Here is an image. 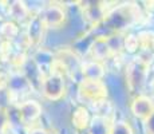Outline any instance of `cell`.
Segmentation results:
<instances>
[{
	"instance_id": "obj_7",
	"label": "cell",
	"mask_w": 154,
	"mask_h": 134,
	"mask_svg": "<svg viewBox=\"0 0 154 134\" xmlns=\"http://www.w3.org/2000/svg\"><path fill=\"white\" fill-rule=\"evenodd\" d=\"M131 111L135 117L141 120H147L154 113V103L150 98L145 95H138L131 103Z\"/></svg>"
},
{
	"instance_id": "obj_4",
	"label": "cell",
	"mask_w": 154,
	"mask_h": 134,
	"mask_svg": "<svg viewBox=\"0 0 154 134\" xmlns=\"http://www.w3.org/2000/svg\"><path fill=\"white\" fill-rule=\"evenodd\" d=\"M42 91L50 101H58L64 94V78L60 73L51 71L42 82Z\"/></svg>"
},
{
	"instance_id": "obj_12",
	"label": "cell",
	"mask_w": 154,
	"mask_h": 134,
	"mask_svg": "<svg viewBox=\"0 0 154 134\" xmlns=\"http://www.w3.org/2000/svg\"><path fill=\"white\" fill-rule=\"evenodd\" d=\"M91 52H93L95 59H106L111 55V50L109 47V43L106 40V38H98L94 42L93 47H91Z\"/></svg>"
},
{
	"instance_id": "obj_18",
	"label": "cell",
	"mask_w": 154,
	"mask_h": 134,
	"mask_svg": "<svg viewBox=\"0 0 154 134\" xmlns=\"http://www.w3.org/2000/svg\"><path fill=\"white\" fill-rule=\"evenodd\" d=\"M8 122H10V117H8L7 111L3 107H0V134H4V130L8 126Z\"/></svg>"
},
{
	"instance_id": "obj_22",
	"label": "cell",
	"mask_w": 154,
	"mask_h": 134,
	"mask_svg": "<svg viewBox=\"0 0 154 134\" xmlns=\"http://www.w3.org/2000/svg\"><path fill=\"white\" fill-rule=\"evenodd\" d=\"M153 48H154V43H153Z\"/></svg>"
},
{
	"instance_id": "obj_11",
	"label": "cell",
	"mask_w": 154,
	"mask_h": 134,
	"mask_svg": "<svg viewBox=\"0 0 154 134\" xmlns=\"http://www.w3.org/2000/svg\"><path fill=\"white\" fill-rule=\"evenodd\" d=\"M90 122H91L90 114H88V111L85 107L81 106V107H78V109H75V111H74V114H72V125L79 132L87 129Z\"/></svg>"
},
{
	"instance_id": "obj_5",
	"label": "cell",
	"mask_w": 154,
	"mask_h": 134,
	"mask_svg": "<svg viewBox=\"0 0 154 134\" xmlns=\"http://www.w3.org/2000/svg\"><path fill=\"white\" fill-rule=\"evenodd\" d=\"M39 17L42 19L44 27H47V28H58L66 20V14H64L62 7H59L56 4H51L44 8L42 14L39 15Z\"/></svg>"
},
{
	"instance_id": "obj_14",
	"label": "cell",
	"mask_w": 154,
	"mask_h": 134,
	"mask_svg": "<svg viewBox=\"0 0 154 134\" xmlns=\"http://www.w3.org/2000/svg\"><path fill=\"white\" fill-rule=\"evenodd\" d=\"M10 10H11L12 17H15L16 20H23L28 14V10L24 5V3H20V2H15L10 7Z\"/></svg>"
},
{
	"instance_id": "obj_20",
	"label": "cell",
	"mask_w": 154,
	"mask_h": 134,
	"mask_svg": "<svg viewBox=\"0 0 154 134\" xmlns=\"http://www.w3.org/2000/svg\"><path fill=\"white\" fill-rule=\"evenodd\" d=\"M28 134H48V133L44 129H32V130H29Z\"/></svg>"
},
{
	"instance_id": "obj_3",
	"label": "cell",
	"mask_w": 154,
	"mask_h": 134,
	"mask_svg": "<svg viewBox=\"0 0 154 134\" xmlns=\"http://www.w3.org/2000/svg\"><path fill=\"white\" fill-rule=\"evenodd\" d=\"M147 63L142 59L137 58L129 64L126 71V78L131 91H140L145 85L147 76Z\"/></svg>"
},
{
	"instance_id": "obj_19",
	"label": "cell",
	"mask_w": 154,
	"mask_h": 134,
	"mask_svg": "<svg viewBox=\"0 0 154 134\" xmlns=\"http://www.w3.org/2000/svg\"><path fill=\"white\" fill-rule=\"evenodd\" d=\"M145 126H146V134H154V113L147 120H145Z\"/></svg>"
},
{
	"instance_id": "obj_10",
	"label": "cell",
	"mask_w": 154,
	"mask_h": 134,
	"mask_svg": "<svg viewBox=\"0 0 154 134\" xmlns=\"http://www.w3.org/2000/svg\"><path fill=\"white\" fill-rule=\"evenodd\" d=\"M110 120L105 117H94L91 120L90 125H88V134H110V129H111Z\"/></svg>"
},
{
	"instance_id": "obj_6",
	"label": "cell",
	"mask_w": 154,
	"mask_h": 134,
	"mask_svg": "<svg viewBox=\"0 0 154 134\" xmlns=\"http://www.w3.org/2000/svg\"><path fill=\"white\" fill-rule=\"evenodd\" d=\"M42 114V107L36 101H26L17 106V115L23 125H32Z\"/></svg>"
},
{
	"instance_id": "obj_21",
	"label": "cell",
	"mask_w": 154,
	"mask_h": 134,
	"mask_svg": "<svg viewBox=\"0 0 154 134\" xmlns=\"http://www.w3.org/2000/svg\"><path fill=\"white\" fill-rule=\"evenodd\" d=\"M2 47H3V44H2V42H0V51H2Z\"/></svg>"
},
{
	"instance_id": "obj_17",
	"label": "cell",
	"mask_w": 154,
	"mask_h": 134,
	"mask_svg": "<svg viewBox=\"0 0 154 134\" xmlns=\"http://www.w3.org/2000/svg\"><path fill=\"white\" fill-rule=\"evenodd\" d=\"M17 34V28L16 26L12 24V23H5V24H3L2 27V35H4L5 38H14L15 35Z\"/></svg>"
},
{
	"instance_id": "obj_8",
	"label": "cell",
	"mask_w": 154,
	"mask_h": 134,
	"mask_svg": "<svg viewBox=\"0 0 154 134\" xmlns=\"http://www.w3.org/2000/svg\"><path fill=\"white\" fill-rule=\"evenodd\" d=\"M83 80H100L105 75V68L99 62H87L81 67Z\"/></svg>"
},
{
	"instance_id": "obj_2",
	"label": "cell",
	"mask_w": 154,
	"mask_h": 134,
	"mask_svg": "<svg viewBox=\"0 0 154 134\" xmlns=\"http://www.w3.org/2000/svg\"><path fill=\"white\" fill-rule=\"evenodd\" d=\"M134 17H135V12L133 11V8L123 5V7L114 10L110 14H106L105 19H103V24H105L106 28L117 31V30H122L129 27L134 22Z\"/></svg>"
},
{
	"instance_id": "obj_23",
	"label": "cell",
	"mask_w": 154,
	"mask_h": 134,
	"mask_svg": "<svg viewBox=\"0 0 154 134\" xmlns=\"http://www.w3.org/2000/svg\"><path fill=\"white\" fill-rule=\"evenodd\" d=\"M79 134H83V133H79Z\"/></svg>"
},
{
	"instance_id": "obj_1",
	"label": "cell",
	"mask_w": 154,
	"mask_h": 134,
	"mask_svg": "<svg viewBox=\"0 0 154 134\" xmlns=\"http://www.w3.org/2000/svg\"><path fill=\"white\" fill-rule=\"evenodd\" d=\"M78 97L85 103H98L106 101L107 97V89L102 80H83L79 85Z\"/></svg>"
},
{
	"instance_id": "obj_15",
	"label": "cell",
	"mask_w": 154,
	"mask_h": 134,
	"mask_svg": "<svg viewBox=\"0 0 154 134\" xmlns=\"http://www.w3.org/2000/svg\"><path fill=\"white\" fill-rule=\"evenodd\" d=\"M110 134H134V133H133L131 126L127 122L119 121V122H114L111 125Z\"/></svg>"
},
{
	"instance_id": "obj_16",
	"label": "cell",
	"mask_w": 154,
	"mask_h": 134,
	"mask_svg": "<svg viewBox=\"0 0 154 134\" xmlns=\"http://www.w3.org/2000/svg\"><path fill=\"white\" fill-rule=\"evenodd\" d=\"M123 47H125L127 51L134 52L135 50L140 47V44H138V38L134 36V35H129V36H126L125 39H123Z\"/></svg>"
},
{
	"instance_id": "obj_9",
	"label": "cell",
	"mask_w": 154,
	"mask_h": 134,
	"mask_svg": "<svg viewBox=\"0 0 154 134\" xmlns=\"http://www.w3.org/2000/svg\"><path fill=\"white\" fill-rule=\"evenodd\" d=\"M44 24L42 22L39 16H34L31 19L28 24V28H27V36H28V40L31 42L32 44H36L42 40V36H43V32H44Z\"/></svg>"
},
{
	"instance_id": "obj_13",
	"label": "cell",
	"mask_w": 154,
	"mask_h": 134,
	"mask_svg": "<svg viewBox=\"0 0 154 134\" xmlns=\"http://www.w3.org/2000/svg\"><path fill=\"white\" fill-rule=\"evenodd\" d=\"M85 16L87 17L88 22L98 24L100 20H103V19H105V16H106L105 8H103L102 5H99V3L93 4V5H88V7H86Z\"/></svg>"
}]
</instances>
